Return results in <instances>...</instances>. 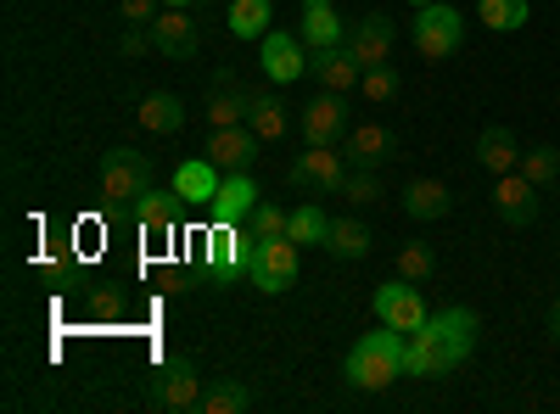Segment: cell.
I'll use <instances>...</instances> for the list:
<instances>
[{
    "label": "cell",
    "mask_w": 560,
    "mask_h": 414,
    "mask_svg": "<svg viewBox=\"0 0 560 414\" xmlns=\"http://www.w3.org/2000/svg\"><path fill=\"white\" fill-rule=\"evenodd\" d=\"M118 51H124V57H147V51H158V39H152V28H135V23H124V34H118Z\"/></svg>",
    "instance_id": "f35d334b"
},
{
    "label": "cell",
    "mask_w": 560,
    "mask_h": 414,
    "mask_svg": "<svg viewBox=\"0 0 560 414\" xmlns=\"http://www.w3.org/2000/svg\"><path fill=\"white\" fill-rule=\"evenodd\" d=\"M493 208H499V218H504L510 229H527V224L538 218V186H533L522 168H510V174L493 179Z\"/></svg>",
    "instance_id": "8fae6325"
},
{
    "label": "cell",
    "mask_w": 560,
    "mask_h": 414,
    "mask_svg": "<svg viewBox=\"0 0 560 414\" xmlns=\"http://www.w3.org/2000/svg\"><path fill=\"white\" fill-rule=\"evenodd\" d=\"M163 7H202V0H163Z\"/></svg>",
    "instance_id": "b9f144b4"
},
{
    "label": "cell",
    "mask_w": 560,
    "mask_h": 414,
    "mask_svg": "<svg viewBox=\"0 0 560 414\" xmlns=\"http://www.w3.org/2000/svg\"><path fill=\"white\" fill-rule=\"evenodd\" d=\"M287 236H292L298 247H325V241H331V218H325L319 208H298V213L287 218Z\"/></svg>",
    "instance_id": "f546056e"
},
{
    "label": "cell",
    "mask_w": 560,
    "mask_h": 414,
    "mask_svg": "<svg viewBox=\"0 0 560 414\" xmlns=\"http://www.w3.org/2000/svg\"><path fill=\"white\" fill-rule=\"evenodd\" d=\"M342 179H348V152L342 146H308L292 163V186L298 191H314V197H337Z\"/></svg>",
    "instance_id": "5b68a950"
},
{
    "label": "cell",
    "mask_w": 560,
    "mask_h": 414,
    "mask_svg": "<svg viewBox=\"0 0 560 414\" xmlns=\"http://www.w3.org/2000/svg\"><path fill=\"white\" fill-rule=\"evenodd\" d=\"M298 241L292 236H275V241H258V263H253V281L264 297H280L298 286Z\"/></svg>",
    "instance_id": "ba28073f"
},
{
    "label": "cell",
    "mask_w": 560,
    "mask_h": 414,
    "mask_svg": "<svg viewBox=\"0 0 560 414\" xmlns=\"http://www.w3.org/2000/svg\"><path fill=\"white\" fill-rule=\"evenodd\" d=\"M158 12H163V0H118V17L135 23V28H152Z\"/></svg>",
    "instance_id": "74e56055"
},
{
    "label": "cell",
    "mask_w": 560,
    "mask_h": 414,
    "mask_svg": "<svg viewBox=\"0 0 560 414\" xmlns=\"http://www.w3.org/2000/svg\"><path fill=\"white\" fill-rule=\"evenodd\" d=\"M174 218H179V197H174V191H140V197H135V224H140V229L168 236Z\"/></svg>",
    "instance_id": "484cf974"
},
{
    "label": "cell",
    "mask_w": 560,
    "mask_h": 414,
    "mask_svg": "<svg viewBox=\"0 0 560 414\" xmlns=\"http://www.w3.org/2000/svg\"><path fill=\"white\" fill-rule=\"evenodd\" d=\"M314 79L325 84V90H337V96H348V90H359V79H364V68H359V57L348 51V39L342 45H331V51H314Z\"/></svg>",
    "instance_id": "d6986e66"
},
{
    "label": "cell",
    "mask_w": 560,
    "mask_h": 414,
    "mask_svg": "<svg viewBox=\"0 0 560 414\" xmlns=\"http://www.w3.org/2000/svg\"><path fill=\"white\" fill-rule=\"evenodd\" d=\"M269 17H275V0H230V34L236 39L269 34Z\"/></svg>",
    "instance_id": "f1b7e54d"
},
{
    "label": "cell",
    "mask_w": 560,
    "mask_h": 414,
    "mask_svg": "<svg viewBox=\"0 0 560 414\" xmlns=\"http://www.w3.org/2000/svg\"><path fill=\"white\" fill-rule=\"evenodd\" d=\"M376 319L382 326H393V331H415V326H427V297H420V286L415 281H387V286H376Z\"/></svg>",
    "instance_id": "30bf717a"
},
{
    "label": "cell",
    "mask_w": 560,
    "mask_h": 414,
    "mask_svg": "<svg viewBox=\"0 0 560 414\" xmlns=\"http://www.w3.org/2000/svg\"><path fill=\"white\" fill-rule=\"evenodd\" d=\"M152 39H158V51L168 62L197 57V17H191V7H163L158 23H152Z\"/></svg>",
    "instance_id": "5bb4252c"
},
{
    "label": "cell",
    "mask_w": 560,
    "mask_h": 414,
    "mask_svg": "<svg viewBox=\"0 0 560 414\" xmlns=\"http://www.w3.org/2000/svg\"><path fill=\"white\" fill-rule=\"evenodd\" d=\"M140 129L147 134H174L179 123H185V107H179V96H168V90H158V96H147L140 102Z\"/></svg>",
    "instance_id": "83f0119b"
},
{
    "label": "cell",
    "mask_w": 560,
    "mask_h": 414,
    "mask_svg": "<svg viewBox=\"0 0 560 414\" xmlns=\"http://www.w3.org/2000/svg\"><path fill=\"white\" fill-rule=\"evenodd\" d=\"M247 129L258 134V141H287V134H292V113H287V102H280V96H253Z\"/></svg>",
    "instance_id": "4316f807"
},
{
    "label": "cell",
    "mask_w": 560,
    "mask_h": 414,
    "mask_svg": "<svg viewBox=\"0 0 560 414\" xmlns=\"http://www.w3.org/2000/svg\"><path fill=\"white\" fill-rule=\"evenodd\" d=\"M359 96H364L370 107L393 102V96H398V68H393V62H387V68H364V79H359Z\"/></svg>",
    "instance_id": "d590c367"
},
{
    "label": "cell",
    "mask_w": 560,
    "mask_h": 414,
    "mask_svg": "<svg viewBox=\"0 0 560 414\" xmlns=\"http://www.w3.org/2000/svg\"><path fill=\"white\" fill-rule=\"evenodd\" d=\"M140 191H152V163L140 152H129V146L107 152L102 157V197L118 208V202H135Z\"/></svg>",
    "instance_id": "8992f818"
},
{
    "label": "cell",
    "mask_w": 560,
    "mask_h": 414,
    "mask_svg": "<svg viewBox=\"0 0 560 414\" xmlns=\"http://www.w3.org/2000/svg\"><path fill=\"white\" fill-rule=\"evenodd\" d=\"M342 202H353V208H370V202H382L387 191H382V179L370 174V168H348V179H342V191H337Z\"/></svg>",
    "instance_id": "e575fe53"
},
{
    "label": "cell",
    "mask_w": 560,
    "mask_h": 414,
    "mask_svg": "<svg viewBox=\"0 0 560 414\" xmlns=\"http://www.w3.org/2000/svg\"><path fill=\"white\" fill-rule=\"evenodd\" d=\"M342 17L331 0H303V45L308 51H331V45H342Z\"/></svg>",
    "instance_id": "44dd1931"
},
{
    "label": "cell",
    "mask_w": 560,
    "mask_h": 414,
    "mask_svg": "<svg viewBox=\"0 0 560 414\" xmlns=\"http://www.w3.org/2000/svg\"><path fill=\"white\" fill-rule=\"evenodd\" d=\"M258 403V392L236 376H213V387L202 392V414H247Z\"/></svg>",
    "instance_id": "d4e9b609"
},
{
    "label": "cell",
    "mask_w": 560,
    "mask_h": 414,
    "mask_svg": "<svg viewBox=\"0 0 560 414\" xmlns=\"http://www.w3.org/2000/svg\"><path fill=\"white\" fill-rule=\"evenodd\" d=\"M202 370L191 358H163L152 370V387H147V403L152 409H168V414H185V409H202Z\"/></svg>",
    "instance_id": "3957f363"
},
{
    "label": "cell",
    "mask_w": 560,
    "mask_h": 414,
    "mask_svg": "<svg viewBox=\"0 0 560 414\" xmlns=\"http://www.w3.org/2000/svg\"><path fill=\"white\" fill-rule=\"evenodd\" d=\"M303 141L308 146H342L348 141V102L337 90H319L314 102H303Z\"/></svg>",
    "instance_id": "9c48e42d"
},
{
    "label": "cell",
    "mask_w": 560,
    "mask_h": 414,
    "mask_svg": "<svg viewBox=\"0 0 560 414\" xmlns=\"http://www.w3.org/2000/svg\"><path fill=\"white\" fill-rule=\"evenodd\" d=\"M448 208H454V197H448L443 179H409V186H404V213H409V218H420V224L443 218Z\"/></svg>",
    "instance_id": "cb8c5ba5"
},
{
    "label": "cell",
    "mask_w": 560,
    "mask_h": 414,
    "mask_svg": "<svg viewBox=\"0 0 560 414\" xmlns=\"http://www.w3.org/2000/svg\"><path fill=\"white\" fill-rule=\"evenodd\" d=\"M448 370H459V358H454V347L443 342V331L432 326V319H427V326H415V331H404V376L438 381Z\"/></svg>",
    "instance_id": "277c9868"
},
{
    "label": "cell",
    "mask_w": 560,
    "mask_h": 414,
    "mask_svg": "<svg viewBox=\"0 0 560 414\" xmlns=\"http://www.w3.org/2000/svg\"><path fill=\"white\" fill-rule=\"evenodd\" d=\"M409 7H432V0H409Z\"/></svg>",
    "instance_id": "7bdbcfd3"
},
{
    "label": "cell",
    "mask_w": 560,
    "mask_h": 414,
    "mask_svg": "<svg viewBox=\"0 0 560 414\" xmlns=\"http://www.w3.org/2000/svg\"><path fill=\"white\" fill-rule=\"evenodd\" d=\"M258 263V236H242L236 224H213V241H208V269L213 281H236V274H253Z\"/></svg>",
    "instance_id": "52a82bcc"
},
{
    "label": "cell",
    "mask_w": 560,
    "mask_h": 414,
    "mask_svg": "<svg viewBox=\"0 0 560 414\" xmlns=\"http://www.w3.org/2000/svg\"><path fill=\"white\" fill-rule=\"evenodd\" d=\"M253 152H258V134H253L247 123H236V129H208V157H213L224 174L247 168V163H253Z\"/></svg>",
    "instance_id": "ffe728a7"
},
{
    "label": "cell",
    "mask_w": 560,
    "mask_h": 414,
    "mask_svg": "<svg viewBox=\"0 0 560 414\" xmlns=\"http://www.w3.org/2000/svg\"><path fill=\"white\" fill-rule=\"evenodd\" d=\"M522 23H527V0H482V28L516 34Z\"/></svg>",
    "instance_id": "836d02e7"
},
{
    "label": "cell",
    "mask_w": 560,
    "mask_h": 414,
    "mask_svg": "<svg viewBox=\"0 0 560 414\" xmlns=\"http://www.w3.org/2000/svg\"><path fill=\"white\" fill-rule=\"evenodd\" d=\"M549 336H555V342H560V297H555V303H549Z\"/></svg>",
    "instance_id": "60d3db41"
},
{
    "label": "cell",
    "mask_w": 560,
    "mask_h": 414,
    "mask_svg": "<svg viewBox=\"0 0 560 414\" xmlns=\"http://www.w3.org/2000/svg\"><path fill=\"white\" fill-rule=\"evenodd\" d=\"M219 163L213 157H185L179 168H174V197L179 202H191V208H208L213 197H219Z\"/></svg>",
    "instance_id": "2e32d148"
},
{
    "label": "cell",
    "mask_w": 560,
    "mask_h": 414,
    "mask_svg": "<svg viewBox=\"0 0 560 414\" xmlns=\"http://www.w3.org/2000/svg\"><path fill=\"white\" fill-rule=\"evenodd\" d=\"M342 152H348V168H370V174H376V168L398 152V134H393L387 123L370 118V123H353V129H348Z\"/></svg>",
    "instance_id": "7c38bea8"
},
{
    "label": "cell",
    "mask_w": 560,
    "mask_h": 414,
    "mask_svg": "<svg viewBox=\"0 0 560 414\" xmlns=\"http://www.w3.org/2000/svg\"><path fill=\"white\" fill-rule=\"evenodd\" d=\"M432 326L443 331V342L454 347V358L465 364L477 353V336H482V319L471 314V308H443V314H432Z\"/></svg>",
    "instance_id": "7402d4cb"
},
{
    "label": "cell",
    "mask_w": 560,
    "mask_h": 414,
    "mask_svg": "<svg viewBox=\"0 0 560 414\" xmlns=\"http://www.w3.org/2000/svg\"><path fill=\"white\" fill-rule=\"evenodd\" d=\"M516 168H522V174L533 179V186H538V191H549V186H555V179H560V152H555V146H527Z\"/></svg>",
    "instance_id": "1f68e13d"
},
{
    "label": "cell",
    "mask_w": 560,
    "mask_h": 414,
    "mask_svg": "<svg viewBox=\"0 0 560 414\" xmlns=\"http://www.w3.org/2000/svg\"><path fill=\"white\" fill-rule=\"evenodd\" d=\"M415 51L427 57V62H448L459 51V39H465V17L459 7H448V0H432V7H415Z\"/></svg>",
    "instance_id": "7a4b0ae2"
},
{
    "label": "cell",
    "mask_w": 560,
    "mask_h": 414,
    "mask_svg": "<svg viewBox=\"0 0 560 414\" xmlns=\"http://www.w3.org/2000/svg\"><path fill=\"white\" fill-rule=\"evenodd\" d=\"M90 308H96L102 319H113V314H124V303H118V292H96V303H90Z\"/></svg>",
    "instance_id": "ab89813d"
},
{
    "label": "cell",
    "mask_w": 560,
    "mask_h": 414,
    "mask_svg": "<svg viewBox=\"0 0 560 414\" xmlns=\"http://www.w3.org/2000/svg\"><path fill=\"white\" fill-rule=\"evenodd\" d=\"M348 387L359 392H387L398 376H404V331H364L353 347H348V364H342Z\"/></svg>",
    "instance_id": "6da1fadb"
},
{
    "label": "cell",
    "mask_w": 560,
    "mask_h": 414,
    "mask_svg": "<svg viewBox=\"0 0 560 414\" xmlns=\"http://www.w3.org/2000/svg\"><path fill=\"white\" fill-rule=\"evenodd\" d=\"M208 208H213V224H242V218H253V208H258L253 174H247V168L224 174V186H219V197H213Z\"/></svg>",
    "instance_id": "ac0fdd59"
},
{
    "label": "cell",
    "mask_w": 560,
    "mask_h": 414,
    "mask_svg": "<svg viewBox=\"0 0 560 414\" xmlns=\"http://www.w3.org/2000/svg\"><path fill=\"white\" fill-rule=\"evenodd\" d=\"M325 247H331L337 258H364L370 252V229L359 218H331V241Z\"/></svg>",
    "instance_id": "d6a6232c"
},
{
    "label": "cell",
    "mask_w": 560,
    "mask_h": 414,
    "mask_svg": "<svg viewBox=\"0 0 560 414\" xmlns=\"http://www.w3.org/2000/svg\"><path fill=\"white\" fill-rule=\"evenodd\" d=\"M348 51L359 57V68H387L393 62V17L387 12H364L348 34Z\"/></svg>",
    "instance_id": "4fadbf2b"
},
{
    "label": "cell",
    "mask_w": 560,
    "mask_h": 414,
    "mask_svg": "<svg viewBox=\"0 0 560 414\" xmlns=\"http://www.w3.org/2000/svg\"><path fill=\"white\" fill-rule=\"evenodd\" d=\"M398 274H404V281H415V286L438 281V252H432L427 241H409V247H398Z\"/></svg>",
    "instance_id": "4dcf8cb0"
},
{
    "label": "cell",
    "mask_w": 560,
    "mask_h": 414,
    "mask_svg": "<svg viewBox=\"0 0 560 414\" xmlns=\"http://www.w3.org/2000/svg\"><path fill=\"white\" fill-rule=\"evenodd\" d=\"M202 7H208V0H202Z\"/></svg>",
    "instance_id": "ee69618b"
},
{
    "label": "cell",
    "mask_w": 560,
    "mask_h": 414,
    "mask_svg": "<svg viewBox=\"0 0 560 414\" xmlns=\"http://www.w3.org/2000/svg\"><path fill=\"white\" fill-rule=\"evenodd\" d=\"M247 113H253V96L230 73H219L208 84V129H236V123H247Z\"/></svg>",
    "instance_id": "e0dca14e"
},
{
    "label": "cell",
    "mask_w": 560,
    "mask_h": 414,
    "mask_svg": "<svg viewBox=\"0 0 560 414\" xmlns=\"http://www.w3.org/2000/svg\"><path fill=\"white\" fill-rule=\"evenodd\" d=\"M477 163H482V174H510V168H516L522 163V146H516V134H510L504 123H493V129H482L477 134Z\"/></svg>",
    "instance_id": "603a6c76"
},
{
    "label": "cell",
    "mask_w": 560,
    "mask_h": 414,
    "mask_svg": "<svg viewBox=\"0 0 560 414\" xmlns=\"http://www.w3.org/2000/svg\"><path fill=\"white\" fill-rule=\"evenodd\" d=\"M287 218H292L287 208H275V202H258V208H253V236H258V241H275V236H287Z\"/></svg>",
    "instance_id": "8d00e7d4"
},
{
    "label": "cell",
    "mask_w": 560,
    "mask_h": 414,
    "mask_svg": "<svg viewBox=\"0 0 560 414\" xmlns=\"http://www.w3.org/2000/svg\"><path fill=\"white\" fill-rule=\"evenodd\" d=\"M303 34H264V51H258V62H264V73L275 79V84H292V79H303Z\"/></svg>",
    "instance_id": "9a60e30c"
}]
</instances>
